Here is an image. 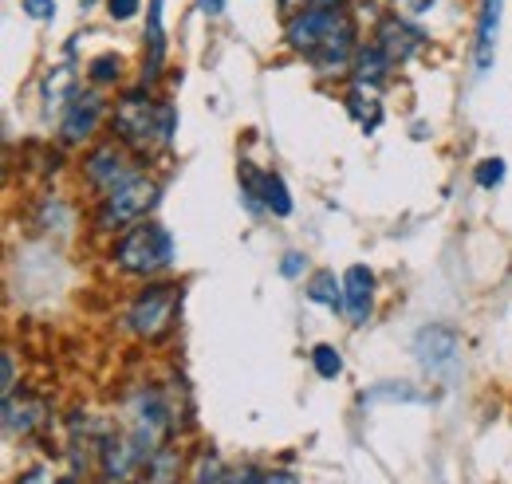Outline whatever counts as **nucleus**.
I'll return each instance as SVG.
<instances>
[{
  "label": "nucleus",
  "instance_id": "1",
  "mask_svg": "<svg viewBox=\"0 0 512 484\" xmlns=\"http://www.w3.org/2000/svg\"><path fill=\"white\" fill-rule=\"evenodd\" d=\"M288 44L320 71L355 60V24L339 8H304L288 24Z\"/></svg>",
  "mask_w": 512,
  "mask_h": 484
},
{
  "label": "nucleus",
  "instance_id": "2",
  "mask_svg": "<svg viewBox=\"0 0 512 484\" xmlns=\"http://www.w3.org/2000/svg\"><path fill=\"white\" fill-rule=\"evenodd\" d=\"M174 256H178L174 252V237L158 221H146V225L130 229L127 237L115 244V264L123 272H130V276H154V272L170 268Z\"/></svg>",
  "mask_w": 512,
  "mask_h": 484
},
{
  "label": "nucleus",
  "instance_id": "3",
  "mask_svg": "<svg viewBox=\"0 0 512 484\" xmlns=\"http://www.w3.org/2000/svg\"><path fill=\"white\" fill-rule=\"evenodd\" d=\"M115 134L127 142L130 150H150V146H166L162 138V107H154L142 91H127L115 103Z\"/></svg>",
  "mask_w": 512,
  "mask_h": 484
},
{
  "label": "nucleus",
  "instance_id": "4",
  "mask_svg": "<svg viewBox=\"0 0 512 484\" xmlns=\"http://www.w3.org/2000/svg\"><path fill=\"white\" fill-rule=\"evenodd\" d=\"M154 201H158V185L150 178H142V174L130 178L115 193H107V201L99 209V229H127V225H134L138 217H146L154 209Z\"/></svg>",
  "mask_w": 512,
  "mask_h": 484
},
{
  "label": "nucleus",
  "instance_id": "5",
  "mask_svg": "<svg viewBox=\"0 0 512 484\" xmlns=\"http://www.w3.org/2000/svg\"><path fill=\"white\" fill-rule=\"evenodd\" d=\"M414 355H418L422 370L438 374L442 382H453V374H457V355H461V339H457V331L446 327V323H430V327L418 331Z\"/></svg>",
  "mask_w": 512,
  "mask_h": 484
},
{
  "label": "nucleus",
  "instance_id": "6",
  "mask_svg": "<svg viewBox=\"0 0 512 484\" xmlns=\"http://www.w3.org/2000/svg\"><path fill=\"white\" fill-rule=\"evenodd\" d=\"M166 429H170V410H166L162 394H158V390L138 394V402H134V410H130V437H134V445L142 449L146 461L158 453Z\"/></svg>",
  "mask_w": 512,
  "mask_h": 484
},
{
  "label": "nucleus",
  "instance_id": "7",
  "mask_svg": "<svg viewBox=\"0 0 512 484\" xmlns=\"http://www.w3.org/2000/svg\"><path fill=\"white\" fill-rule=\"evenodd\" d=\"M174 307H178V288H174V284H154V288H146V292L134 300V307H130V327H134V335H142V339L162 335L166 323L174 319Z\"/></svg>",
  "mask_w": 512,
  "mask_h": 484
},
{
  "label": "nucleus",
  "instance_id": "8",
  "mask_svg": "<svg viewBox=\"0 0 512 484\" xmlns=\"http://www.w3.org/2000/svg\"><path fill=\"white\" fill-rule=\"evenodd\" d=\"M99 115H103V95L99 91H75V99L67 103L64 111V122H60V138L67 146H79L83 138L95 134Z\"/></svg>",
  "mask_w": 512,
  "mask_h": 484
},
{
  "label": "nucleus",
  "instance_id": "9",
  "mask_svg": "<svg viewBox=\"0 0 512 484\" xmlns=\"http://www.w3.org/2000/svg\"><path fill=\"white\" fill-rule=\"evenodd\" d=\"M371 307H375V272L363 264H351L343 272V311L355 327H363L371 319Z\"/></svg>",
  "mask_w": 512,
  "mask_h": 484
},
{
  "label": "nucleus",
  "instance_id": "10",
  "mask_svg": "<svg viewBox=\"0 0 512 484\" xmlns=\"http://www.w3.org/2000/svg\"><path fill=\"white\" fill-rule=\"evenodd\" d=\"M83 178L95 185L99 193H115L123 182L130 178H138V170H130L127 162H123V154L115 150V146H103V150H95L91 158H87V166H83Z\"/></svg>",
  "mask_w": 512,
  "mask_h": 484
},
{
  "label": "nucleus",
  "instance_id": "11",
  "mask_svg": "<svg viewBox=\"0 0 512 484\" xmlns=\"http://www.w3.org/2000/svg\"><path fill=\"white\" fill-rule=\"evenodd\" d=\"M422 32L414 28V24H406V20H398V16H386L383 24H379V48L386 52V60L390 63H406L418 48H422Z\"/></svg>",
  "mask_w": 512,
  "mask_h": 484
},
{
  "label": "nucleus",
  "instance_id": "12",
  "mask_svg": "<svg viewBox=\"0 0 512 484\" xmlns=\"http://www.w3.org/2000/svg\"><path fill=\"white\" fill-rule=\"evenodd\" d=\"M501 12L505 0H481V16H477V52H473V67L477 75H485L493 60H497V28H501Z\"/></svg>",
  "mask_w": 512,
  "mask_h": 484
},
{
  "label": "nucleus",
  "instance_id": "13",
  "mask_svg": "<svg viewBox=\"0 0 512 484\" xmlns=\"http://www.w3.org/2000/svg\"><path fill=\"white\" fill-rule=\"evenodd\" d=\"M162 8L166 0H150V24H146V67H142V83H158L162 67H166V28H162Z\"/></svg>",
  "mask_w": 512,
  "mask_h": 484
},
{
  "label": "nucleus",
  "instance_id": "14",
  "mask_svg": "<svg viewBox=\"0 0 512 484\" xmlns=\"http://www.w3.org/2000/svg\"><path fill=\"white\" fill-rule=\"evenodd\" d=\"M44 418V402L40 398H28V394H12V398H4V433L8 437H24V433H32L36 422Z\"/></svg>",
  "mask_w": 512,
  "mask_h": 484
},
{
  "label": "nucleus",
  "instance_id": "15",
  "mask_svg": "<svg viewBox=\"0 0 512 484\" xmlns=\"http://www.w3.org/2000/svg\"><path fill=\"white\" fill-rule=\"evenodd\" d=\"M347 111L351 119L359 122L363 130H375L383 122V99H379V87L375 83H355L351 95H347Z\"/></svg>",
  "mask_w": 512,
  "mask_h": 484
},
{
  "label": "nucleus",
  "instance_id": "16",
  "mask_svg": "<svg viewBox=\"0 0 512 484\" xmlns=\"http://www.w3.org/2000/svg\"><path fill=\"white\" fill-rule=\"evenodd\" d=\"M394 63L386 60V52L379 48V44H367V48H359L355 52V83H375L379 87V79H383L386 71H390Z\"/></svg>",
  "mask_w": 512,
  "mask_h": 484
},
{
  "label": "nucleus",
  "instance_id": "17",
  "mask_svg": "<svg viewBox=\"0 0 512 484\" xmlns=\"http://www.w3.org/2000/svg\"><path fill=\"white\" fill-rule=\"evenodd\" d=\"M308 300L339 311L343 307V280H335V272H316L308 284Z\"/></svg>",
  "mask_w": 512,
  "mask_h": 484
},
{
  "label": "nucleus",
  "instance_id": "18",
  "mask_svg": "<svg viewBox=\"0 0 512 484\" xmlns=\"http://www.w3.org/2000/svg\"><path fill=\"white\" fill-rule=\"evenodd\" d=\"M264 209H272L276 217L292 213V193H288V185H284L280 174H268V182H264Z\"/></svg>",
  "mask_w": 512,
  "mask_h": 484
},
{
  "label": "nucleus",
  "instance_id": "19",
  "mask_svg": "<svg viewBox=\"0 0 512 484\" xmlns=\"http://www.w3.org/2000/svg\"><path fill=\"white\" fill-rule=\"evenodd\" d=\"M75 91H71V67H56V75H48V111H56L60 103H71Z\"/></svg>",
  "mask_w": 512,
  "mask_h": 484
},
{
  "label": "nucleus",
  "instance_id": "20",
  "mask_svg": "<svg viewBox=\"0 0 512 484\" xmlns=\"http://www.w3.org/2000/svg\"><path fill=\"white\" fill-rule=\"evenodd\" d=\"M312 366H316V374H320V378H339V374H343V359H339V351H335V347H327V343H320V347L312 351Z\"/></svg>",
  "mask_w": 512,
  "mask_h": 484
},
{
  "label": "nucleus",
  "instance_id": "21",
  "mask_svg": "<svg viewBox=\"0 0 512 484\" xmlns=\"http://www.w3.org/2000/svg\"><path fill=\"white\" fill-rule=\"evenodd\" d=\"M87 71H91V83L103 87V83H115V79L123 75V60H119V56H99Z\"/></svg>",
  "mask_w": 512,
  "mask_h": 484
},
{
  "label": "nucleus",
  "instance_id": "22",
  "mask_svg": "<svg viewBox=\"0 0 512 484\" xmlns=\"http://www.w3.org/2000/svg\"><path fill=\"white\" fill-rule=\"evenodd\" d=\"M473 182L481 185V189H493V185H501V182H505V162H501V158H485V162L477 166Z\"/></svg>",
  "mask_w": 512,
  "mask_h": 484
},
{
  "label": "nucleus",
  "instance_id": "23",
  "mask_svg": "<svg viewBox=\"0 0 512 484\" xmlns=\"http://www.w3.org/2000/svg\"><path fill=\"white\" fill-rule=\"evenodd\" d=\"M193 484H225V473H221V457L217 453H205L201 465H197V477Z\"/></svg>",
  "mask_w": 512,
  "mask_h": 484
},
{
  "label": "nucleus",
  "instance_id": "24",
  "mask_svg": "<svg viewBox=\"0 0 512 484\" xmlns=\"http://www.w3.org/2000/svg\"><path fill=\"white\" fill-rule=\"evenodd\" d=\"M304 268H308V256H304V252H288V256L280 260V276H288V280H296Z\"/></svg>",
  "mask_w": 512,
  "mask_h": 484
},
{
  "label": "nucleus",
  "instance_id": "25",
  "mask_svg": "<svg viewBox=\"0 0 512 484\" xmlns=\"http://www.w3.org/2000/svg\"><path fill=\"white\" fill-rule=\"evenodd\" d=\"M20 4L32 20H52L56 16V0H20Z\"/></svg>",
  "mask_w": 512,
  "mask_h": 484
},
{
  "label": "nucleus",
  "instance_id": "26",
  "mask_svg": "<svg viewBox=\"0 0 512 484\" xmlns=\"http://www.w3.org/2000/svg\"><path fill=\"white\" fill-rule=\"evenodd\" d=\"M138 8H142V0H107L111 20H130V16H138Z\"/></svg>",
  "mask_w": 512,
  "mask_h": 484
},
{
  "label": "nucleus",
  "instance_id": "27",
  "mask_svg": "<svg viewBox=\"0 0 512 484\" xmlns=\"http://www.w3.org/2000/svg\"><path fill=\"white\" fill-rule=\"evenodd\" d=\"M0 370H4V398H12V390H16V366H12V355L4 351V359H0Z\"/></svg>",
  "mask_w": 512,
  "mask_h": 484
},
{
  "label": "nucleus",
  "instance_id": "28",
  "mask_svg": "<svg viewBox=\"0 0 512 484\" xmlns=\"http://www.w3.org/2000/svg\"><path fill=\"white\" fill-rule=\"evenodd\" d=\"M343 0H284V8H339Z\"/></svg>",
  "mask_w": 512,
  "mask_h": 484
},
{
  "label": "nucleus",
  "instance_id": "29",
  "mask_svg": "<svg viewBox=\"0 0 512 484\" xmlns=\"http://www.w3.org/2000/svg\"><path fill=\"white\" fill-rule=\"evenodd\" d=\"M225 484H264V473H256V469H245V473H237L233 481H225Z\"/></svg>",
  "mask_w": 512,
  "mask_h": 484
},
{
  "label": "nucleus",
  "instance_id": "30",
  "mask_svg": "<svg viewBox=\"0 0 512 484\" xmlns=\"http://www.w3.org/2000/svg\"><path fill=\"white\" fill-rule=\"evenodd\" d=\"M264 484H300L292 473H264Z\"/></svg>",
  "mask_w": 512,
  "mask_h": 484
},
{
  "label": "nucleus",
  "instance_id": "31",
  "mask_svg": "<svg viewBox=\"0 0 512 484\" xmlns=\"http://www.w3.org/2000/svg\"><path fill=\"white\" fill-rule=\"evenodd\" d=\"M197 8H201V12H205V16H217V12H221V8H225V0H201V4H197Z\"/></svg>",
  "mask_w": 512,
  "mask_h": 484
},
{
  "label": "nucleus",
  "instance_id": "32",
  "mask_svg": "<svg viewBox=\"0 0 512 484\" xmlns=\"http://www.w3.org/2000/svg\"><path fill=\"white\" fill-rule=\"evenodd\" d=\"M20 484H48V481H44V473H40V469H32V473H28Z\"/></svg>",
  "mask_w": 512,
  "mask_h": 484
},
{
  "label": "nucleus",
  "instance_id": "33",
  "mask_svg": "<svg viewBox=\"0 0 512 484\" xmlns=\"http://www.w3.org/2000/svg\"><path fill=\"white\" fill-rule=\"evenodd\" d=\"M410 8L414 12H426V8H434V0H410Z\"/></svg>",
  "mask_w": 512,
  "mask_h": 484
}]
</instances>
